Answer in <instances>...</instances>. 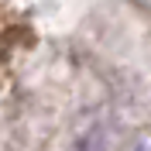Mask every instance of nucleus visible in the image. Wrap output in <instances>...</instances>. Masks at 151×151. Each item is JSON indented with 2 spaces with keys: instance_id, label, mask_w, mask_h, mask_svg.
Instances as JSON below:
<instances>
[{
  "instance_id": "1",
  "label": "nucleus",
  "mask_w": 151,
  "mask_h": 151,
  "mask_svg": "<svg viewBox=\"0 0 151 151\" xmlns=\"http://www.w3.org/2000/svg\"><path fill=\"white\" fill-rule=\"evenodd\" d=\"M0 38H4V31H0Z\"/></svg>"
}]
</instances>
